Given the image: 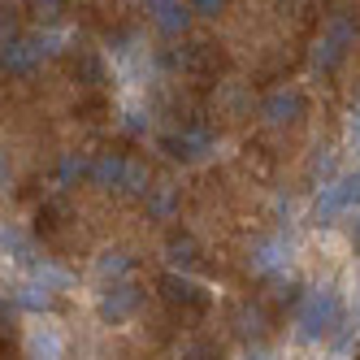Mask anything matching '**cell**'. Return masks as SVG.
I'll return each instance as SVG.
<instances>
[{
    "instance_id": "1",
    "label": "cell",
    "mask_w": 360,
    "mask_h": 360,
    "mask_svg": "<svg viewBox=\"0 0 360 360\" xmlns=\"http://www.w3.org/2000/svg\"><path fill=\"white\" fill-rule=\"evenodd\" d=\"M195 5H200V9H213V5H217V0H195Z\"/></svg>"
}]
</instances>
